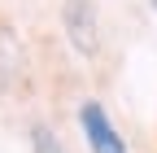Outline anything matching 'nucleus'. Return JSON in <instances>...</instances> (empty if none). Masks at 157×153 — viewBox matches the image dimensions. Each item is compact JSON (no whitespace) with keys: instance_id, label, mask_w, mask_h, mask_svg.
<instances>
[{"instance_id":"39448f33","label":"nucleus","mask_w":157,"mask_h":153,"mask_svg":"<svg viewBox=\"0 0 157 153\" xmlns=\"http://www.w3.org/2000/svg\"><path fill=\"white\" fill-rule=\"evenodd\" d=\"M148 5H153V9H157V0H148Z\"/></svg>"},{"instance_id":"f03ea898","label":"nucleus","mask_w":157,"mask_h":153,"mask_svg":"<svg viewBox=\"0 0 157 153\" xmlns=\"http://www.w3.org/2000/svg\"><path fill=\"white\" fill-rule=\"evenodd\" d=\"M78 123H83V136H87L92 153H127V140L118 136V127L109 123V114H105L101 101H83Z\"/></svg>"},{"instance_id":"7ed1b4c3","label":"nucleus","mask_w":157,"mask_h":153,"mask_svg":"<svg viewBox=\"0 0 157 153\" xmlns=\"http://www.w3.org/2000/svg\"><path fill=\"white\" fill-rule=\"evenodd\" d=\"M22 40L9 18H0V92H13L17 79H22Z\"/></svg>"},{"instance_id":"20e7f679","label":"nucleus","mask_w":157,"mask_h":153,"mask_svg":"<svg viewBox=\"0 0 157 153\" xmlns=\"http://www.w3.org/2000/svg\"><path fill=\"white\" fill-rule=\"evenodd\" d=\"M31 149H35V153H66L61 140L52 136V127H44V123H35V127H31Z\"/></svg>"},{"instance_id":"f257e3e1","label":"nucleus","mask_w":157,"mask_h":153,"mask_svg":"<svg viewBox=\"0 0 157 153\" xmlns=\"http://www.w3.org/2000/svg\"><path fill=\"white\" fill-rule=\"evenodd\" d=\"M61 26H66L78 57L101 53V13H96V0H66L61 5Z\"/></svg>"}]
</instances>
